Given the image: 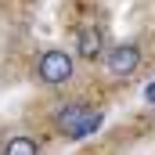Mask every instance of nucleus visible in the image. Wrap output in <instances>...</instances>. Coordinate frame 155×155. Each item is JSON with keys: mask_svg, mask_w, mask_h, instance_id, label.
I'll return each mask as SVG.
<instances>
[{"mask_svg": "<svg viewBox=\"0 0 155 155\" xmlns=\"http://www.w3.org/2000/svg\"><path fill=\"white\" fill-rule=\"evenodd\" d=\"M101 108H90V105H65L58 116H54V126H58V134L61 137H69V141H83V137H90V134H97L101 130Z\"/></svg>", "mask_w": 155, "mask_h": 155, "instance_id": "nucleus-1", "label": "nucleus"}, {"mask_svg": "<svg viewBox=\"0 0 155 155\" xmlns=\"http://www.w3.org/2000/svg\"><path fill=\"white\" fill-rule=\"evenodd\" d=\"M36 76L47 83V87H58V83H69L72 79V58L65 54V51H58V47H51V51H43L36 61Z\"/></svg>", "mask_w": 155, "mask_h": 155, "instance_id": "nucleus-2", "label": "nucleus"}, {"mask_svg": "<svg viewBox=\"0 0 155 155\" xmlns=\"http://www.w3.org/2000/svg\"><path fill=\"white\" fill-rule=\"evenodd\" d=\"M137 65H141V51L134 43H119L108 51V72L112 76H134Z\"/></svg>", "mask_w": 155, "mask_h": 155, "instance_id": "nucleus-3", "label": "nucleus"}, {"mask_svg": "<svg viewBox=\"0 0 155 155\" xmlns=\"http://www.w3.org/2000/svg\"><path fill=\"white\" fill-rule=\"evenodd\" d=\"M76 47H79V58L94 61V58L101 54V29H97V25H83L76 33Z\"/></svg>", "mask_w": 155, "mask_h": 155, "instance_id": "nucleus-4", "label": "nucleus"}, {"mask_svg": "<svg viewBox=\"0 0 155 155\" xmlns=\"http://www.w3.org/2000/svg\"><path fill=\"white\" fill-rule=\"evenodd\" d=\"M4 152H7V155H36L40 144L33 141V137H11V141L4 144Z\"/></svg>", "mask_w": 155, "mask_h": 155, "instance_id": "nucleus-5", "label": "nucleus"}, {"mask_svg": "<svg viewBox=\"0 0 155 155\" xmlns=\"http://www.w3.org/2000/svg\"><path fill=\"white\" fill-rule=\"evenodd\" d=\"M144 97H148V105H155V79L144 87Z\"/></svg>", "mask_w": 155, "mask_h": 155, "instance_id": "nucleus-6", "label": "nucleus"}]
</instances>
